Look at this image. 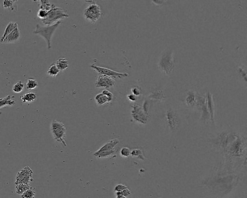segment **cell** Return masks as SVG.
<instances>
[{
    "label": "cell",
    "mask_w": 247,
    "mask_h": 198,
    "mask_svg": "<svg viewBox=\"0 0 247 198\" xmlns=\"http://www.w3.org/2000/svg\"><path fill=\"white\" fill-rule=\"evenodd\" d=\"M159 70L163 74L170 75L174 70L175 62L172 51H164L160 56L158 62Z\"/></svg>",
    "instance_id": "1"
},
{
    "label": "cell",
    "mask_w": 247,
    "mask_h": 198,
    "mask_svg": "<svg viewBox=\"0 0 247 198\" xmlns=\"http://www.w3.org/2000/svg\"><path fill=\"white\" fill-rule=\"evenodd\" d=\"M62 21L57 22L55 24L51 25H47L43 26L37 24L36 26L35 30L34 33L35 35H39L44 38L47 43V47L48 49L51 48V39L53 36V34L58 28V26L61 25Z\"/></svg>",
    "instance_id": "2"
},
{
    "label": "cell",
    "mask_w": 247,
    "mask_h": 198,
    "mask_svg": "<svg viewBox=\"0 0 247 198\" xmlns=\"http://www.w3.org/2000/svg\"><path fill=\"white\" fill-rule=\"evenodd\" d=\"M69 17V15L63 9L57 7L55 4H53L51 9L48 11L47 17L42 21L45 25H51L55 22H57Z\"/></svg>",
    "instance_id": "3"
},
{
    "label": "cell",
    "mask_w": 247,
    "mask_h": 198,
    "mask_svg": "<svg viewBox=\"0 0 247 198\" xmlns=\"http://www.w3.org/2000/svg\"><path fill=\"white\" fill-rule=\"evenodd\" d=\"M50 130L54 139L57 142L62 143L64 146H67V143L64 140L67 130L64 124L61 121L53 120L50 125Z\"/></svg>",
    "instance_id": "4"
},
{
    "label": "cell",
    "mask_w": 247,
    "mask_h": 198,
    "mask_svg": "<svg viewBox=\"0 0 247 198\" xmlns=\"http://www.w3.org/2000/svg\"><path fill=\"white\" fill-rule=\"evenodd\" d=\"M102 14L103 13L100 7L94 2L89 5L83 12L85 19L92 23H96L102 16Z\"/></svg>",
    "instance_id": "5"
},
{
    "label": "cell",
    "mask_w": 247,
    "mask_h": 198,
    "mask_svg": "<svg viewBox=\"0 0 247 198\" xmlns=\"http://www.w3.org/2000/svg\"><path fill=\"white\" fill-rule=\"evenodd\" d=\"M33 171L29 166H26L17 173L15 184H30L33 181Z\"/></svg>",
    "instance_id": "6"
},
{
    "label": "cell",
    "mask_w": 247,
    "mask_h": 198,
    "mask_svg": "<svg viewBox=\"0 0 247 198\" xmlns=\"http://www.w3.org/2000/svg\"><path fill=\"white\" fill-rule=\"evenodd\" d=\"M91 68L93 69L95 71L97 72L99 75H104V76H108L111 77L119 78L123 77H126L129 76V74L127 73H119L117 71H114L110 69L104 68V67H99L94 64L91 65Z\"/></svg>",
    "instance_id": "7"
},
{
    "label": "cell",
    "mask_w": 247,
    "mask_h": 198,
    "mask_svg": "<svg viewBox=\"0 0 247 198\" xmlns=\"http://www.w3.org/2000/svg\"><path fill=\"white\" fill-rule=\"evenodd\" d=\"M131 116L134 120L141 124H146L148 119V115L146 114L143 107L138 104H134L132 106Z\"/></svg>",
    "instance_id": "8"
},
{
    "label": "cell",
    "mask_w": 247,
    "mask_h": 198,
    "mask_svg": "<svg viewBox=\"0 0 247 198\" xmlns=\"http://www.w3.org/2000/svg\"><path fill=\"white\" fill-rule=\"evenodd\" d=\"M115 84L116 81L112 77L104 75H98L95 85V87L97 88L109 89L114 86Z\"/></svg>",
    "instance_id": "9"
},
{
    "label": "cell",
    "mask_w": 247,
    "mask_h": 198,
    "mask_svg": "<svg viewBox=\"0 0 247 198\" xmlns=\"http://www.w3.org/2000/svg\"><path fill=\"white\" fill-rule=\"evenodd\" d=\"M245 141L243 138L237 137L232 146H230V151L231 153L235 156H240L244 150Z\"/></svg>",
    "instance_id": "10"
},
{
    "label": "cell",
    "mask_w": 247,
    "mask_h": 198,
    "mask_svg": "<svg viewBox=\"0 0 247 198\" xmlns=\"http://www.w3.org/2000/svg\"><path fill=\"white\" fill-rule=\"evenodd\" d=\"M167 125L172 131H175L180 124L179 118L176 113L172 109H169L166 113Z\"/></svg>",
    "instance_id": "11"
},
{
    "label": "cell",
    "mask_w": 247,
    "mask_h": 198,
    "mask_svg": "<svg viewBox=\"0 0 247 198\" xmlns=\"http://www.w3.org/2000/svg\"><path fill=\"white\" fill-rule=\"evenodd\" d=\"M207 106L208 110L209 113L210 118L212 122L214 123V104L213 101V95L210 93H208L207 96Z\"/></svg>",
    "instance_id": "12"
},
{
    "label": "cell",
    "mask_w": 247,
    "mask_h": 198,
    "mask_svg": "<svg viewBox=\"0 0 247 198\" xmlns=\"http://www.w3.org/2000/svg\"><path fill=\"white\" fill-rule=\"evenodd\" d=\"M20 36V31L19 28L17 27L7 36L2 43L4 44H9L15 42L19 40Z\"/></svg>",
    "instance_id": "13"
},
{
    "label": "cell",
    "mask_w": 247,
    "mask_h": 198,
    "mask_svg": "<svg viewBox=\"0 0 247 198\" xmlns=\"http://www.w3.org/2000/svg\"><path fill=\"white\" fill-rule=\"evenodd\" d=\"M148 98L152 100L163 101L165 100V95L161 90H155L148 96Z\"/></svg>",
    "instance_id": "14"
},
{
    "label": "cell",
    "mask_w": 247,
    "mask_h": 198,
    "mask_svg": "<svg viewBox=\"0 0 247 198\" xmlns=\"http://www.w3.org/2000/svg\"><path fill=\"white\" fill-rule=\"evenodd\" d=\"M14 96L10 95L7 96L4 98H0V109L7 106H12L16 104L15 101L12 100Z\"/></svg>",
    "instance_id": "15"
},
{
    "label": "cell",
    "mask_w": 247,
    "mask_h": 198,
    "mask_svg": "<svg viewBox=\"0 0 247 198\" xmlns=\"http://www.w3.org/2000/svg\"><path fill=\"white\" fill-rule=\"evenodd\" d=\"M18 27V25L16 22H10L8 24L5 30H4V34L2 37L0 39V42L2 43L6 37H7L8 35H9L10 33L14 30L16 28Z\"/></svg>",
    "instance_id": "16"
},
{
    "label": "cell",
    "mask_w": 247,
    "mask_h": 198,
    "mask_svg": "<svg viewBox=\"0 0 247 198\" xmlns=\"http://www.w3.org/2000/svg\"><path fill=\"white\" fill-rule=\"evenodd\" d=\"M20 98L23 103H31L36 100L37 95L33 92H28L22 96L20 97Z\"/></svg>",
    "instance_id": "17"
},
{
    "label": "cell",
    "mask_w": 247,
    "mask_h": 198,
    "mask_svg": "<svg viewBox=\"0 0 247 198\" xmlns=\"http://www.w3.org/2000/svg\"><path fill=\"white\" fill-rule=\"evenodd\" d=\"M196 102V95L193 91H189L187 94L185 102L187 105L189 106H193L195 105Z\"/></svg>",
    "instance_id": "18"
},
{
    "label": "cell",
    "mask_w": 247,
    "mask_h": 198,
    "mask_svg": "<svg viewBox=\"0 0 247 198\" xmlns=\"http://www.w3.org/2000/svg\"><path fill=\"white\" fill-rule=\"evenodd\" d=\"M55 64L60 71L65 70L69 67V62L66 58H59Z\"/></svg>",
    "instance_id": "19"
},
{
    "label": "cell",
    "mask_w": 247,
    "mask_h": 198,
    "mask_svg": "<svg viewBox=\"0 0 247 198\" xmlns=\"http://www.w3.org/2000/svg\"><path fill=\"white\" fill-rule=\"evenodd\" d=\"M95 101L98 105H103L108 103V99L102 93L97 94L95 97Z\"/></svg>",
    "instance_id": "20"
},
{
    "label": "cell",
    "mask_w": 247,
    "mask_h": 198,
    "mask_svg": "<svg viewBox=\"0 0 247 198\" xmlns=\"http://www.w3.org/2000/svg\"><path fill=\"white\" fill-rule=\"evenodd\" d=\"M59 72L60 71L57 68V67L55 63L51 64L47 71L48 75L52 77H56L59 74Z\"/></svg>",
    "instance_id": "21"
},
{
    "label": "cell",
    "mask_w": 247,
    "mask_h": 198,
    "mask_svg": "<svg viewBox=\"0 0 247 198\" xmlns=\"http://www.w3.org/2000/svg\"><path fill=\"white\" fill-rule=\"evenodd\" d=\"M31 187L30 184H19L16 185V192L18 194L22 195L23 193Z\"/></svg>",
    "instance_id": "22"
},
{
    "label": "cell",
    "mask_w": 247,
    "mask_h": 198,
    "mask_svg": "<svg viewBox=\"0 0 247 198\" xmlns=\"http://www.w3.org/2000/svg\"><path fill=\"white\" fill-rule=\"evenodd\" d=\"M38 2H39V7H40V9H43V10L49 11L52 8V4H50L49 1L41 0V1H39Z\"/></svg>",
    "instance_id": "23"
},
{
    "label": "cell",
    "mask_w": 247,
    "mask_h": 198,
    "mask_svg": "<svg viewBox=\"0 0 247 198\" xmlns=\"http://www.w3.org/2000/svg\"><path fill=\"white\" fill-rule=\"evenodd\" d=\"M130 156L134 157V158H137L141 160H144L145 159V157H144L143 151L139 148H136V149L132 150L131 151Z\"/></svg>",
    "instance_id": "24"
},
{
    "label": "cell",
    "mask_w": 247,
    "mask_h": 198,
    "mask_svg": "<svg viewBox=\"0 0 247 198\" xmlns=\"http://www.w3.org/2000/svg\"><path fill=\"white\" fill-rule=\"evenodd\" d=\"M26 89L27 90H34L38 87V84L37 81L34 78H30L26 84Z\"/></svg>",
    "instance_id": "25"
},
{
    "label": "cell",
    "mask_w": 247,
    "mask_h": 198,
    "mask_svg": "<svg viewBox=\"0 0 247 198\" xmlns=\"http://www.w3.org/2000/svg\"><path fill=\"white\" fill-rule=\"evenodd\" d=\"M35 197V191L34 188L30 187L21 195L22 198H34Z\"/></svg>",
    "instance_id": "26"
},
{
    "label": "cell",
    "mask_w": 247,
    "mask_h": 198,
    "mask_svg": "<svg viewBox=\"0 0 247 198\" xmlns=\"http://www.w3.org/2000/svg\"><path fill=\"white\" fill-rule=\"evenodd\" d=\"M237 73L245 83H247V70L245 67L240 66L237 68Z\"/></svg>",
    "instance_id": "27"
},
{
    "label": "cell",
    "mask_w": 247,
    "mask_h": 198,
    "mask_svg": "<svg viewBox=\"0 0 247 198\" xmlns=\"http://www.w3.org/2000/svg\"><path fill=\"white\" fill-rule=\"evenodd\" d=\"M24 88V84L21 81H20L14 85L13 87V91L15 93H21L22 91Z\"/></svg>",
    "instance_id": "28"
},
{
    "label": "cell",
    "mask_w": 247,
    "mask_h": 198,
    "mask_svg": "<svg viewBox=\"0 0 247 198\" xmlns=\"http://www.w3.org/2000/svg\"><path fill=\"white\" fill-rule=\"evenodd\" d=\"M120 154L123 158H129L131 156L130 150L129 147H122L120 150Z\"/></svg>",
    "instance_id": "29"
},
{
    "label": "cell",
    "mask_w": 247,
    "mask_h": 198,
    "mask_svg": "<svg viewBox=\"0 0 247 198\" xmlns=\"http://www.w3.org/2000/svg\"><path fill=\"white\" fill-rule=\"evenodd\" d=\"M17 1H10V0H5L3 2V7L4 8L11 9L13 7V4Z\"/></svg>",
    "instance_id": "30"
},
{
    "label": "cell",
    "mask_w": 247,
    "mask_h": 198,
    "mask_svg": "<svg viewBox=\"0 0 247 198\" xmlns=\"http://www.w3.org/2000/svg\"><path fill=\"white\" fill-rule=\"evenodd\" d=\"M48 15V11L40 9L37 13V16L41 20H44Z\"/></svg>",
    "instance_id": "31"
},
{
    "label": "cell",
    "mask_w": 247,
    "mask_h": 198,
    "mask_svg": "<svg viewBox=\"0 0 247 198\" xmlns=\"http://www.w3.org/2000/svg\"><path fill=\"white\" fill-rule=\"evenodd\" d=\"M102 93L107 97L108 103H110L112 101V99H113V94L111 92L109 91L108 90H103Z\"/></svg>",
    "instance_id": "32"
},
{
    "label": "cell",
    "mask_w": 247,
    "mask_h": 198,
    "mask_svg": "<svg viewBox=\"0 0 247 198\" xmlns=\"http://www.w3.org/2000/svg\"><path fill=\"white\" fill-rule=\"evenodd\" d=\"M126 188H127L126 186L123 185V184H119V185L116 186V187L114 188V191H115V192H121L123 191V190H125Z\"/></svg>",
    "instance_id": "33"
},
{
    "label": "cell",
    "mask_w": 247,
    "mask_h": 198,
    "mask_svg": "<svg viewBox=\"0 0 247 198\" xmlns=\"http://www.w3.org/2000/svg\"><path fill=\"white\" fill-rule=\"evenodd\" d=\"M117 192L127 198H129V196L131 195V191L128 188H126L125 190H123L122 191Z\"/></svg>",
    "instance_id": "34"
},
{
    "label": "cell",
    "mask_w": 247,
    "mask_h": 198,
    "mask_svg": "<svg viewBox=\"0 0 247 198\" xmlns=\"http://www.w3.org/2000/svg\"><path fill=\"white\" fill-rule=\"evenodd\" d=\"M132 94H133L136 96L138 97L141 94V90L138 87H133L131 89Z\"/></svg>",
    "instance_id": "35"
},
{
    "label": "cell",
    "mask_w": 247,
    "mask_h": 198,
    "mask_svg": "<svg viewBox=\"0 0 247 198\" xmlns=\"http://www.w3.org/2000/svg\"><path fill=\"white\" fill-rule=\"evenodd\" d=\"M127 98L129 101L132 102H136L137 100V97L132 94L128 95L127 96Z\"/></svg>",
    "instance_id": "36"
},
{
    "label": "cell",
    "mask_w": 247,
    "mask_h": 198,
    "mask_svg": "<svg viewBox=\"0 0 247 198\" xmlns=\"http://www.w3.org/2000/svg\"><path fill=\"white\" fill-rule=\"evenodd\" d=\"M152 2H153L154 4H157V5H161L163 4L164 2H165V1H152Z\"/></svg>",
    "instance_id": "37"
},
{
    "label": "cell",
    "mask_w": 247,
    "mask_h": 198,
    "mask_svg": "<svg viewBox=\"0 0 247 198\" xmlns=\"http://www.w3.org/2000/svg\"><path fill=\"white\" fill-rule=\"evenodd\" d=\"M115 194H116V198H127L121 194H119L117 192H115Z\"/></svg>",
    "instance_id": "38"
}]
</instances>
